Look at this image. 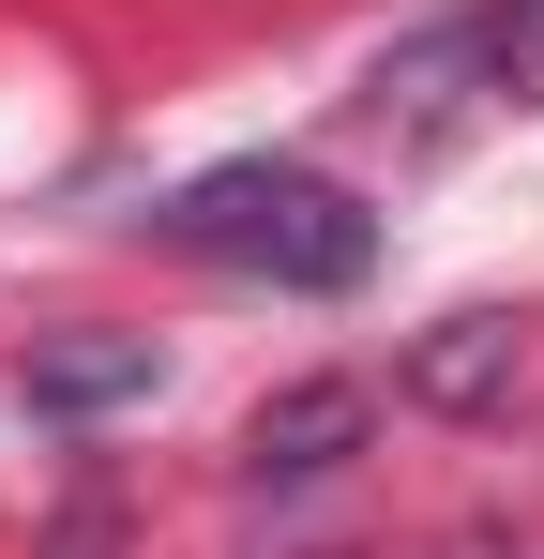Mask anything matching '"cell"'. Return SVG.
Masks as SVG:
<instances>
[{"label": "cell", "mask_w": 544, "mask_h": 559, "mask_svg": "<svg viewBox=\"0 0 544 559\" xmlns=\"http://www.w3.org/2000/svg\"><path fill=\"white\" fill-rule=\"evenodd\" d=\"M181 258H212V273H258V287H303V302H333V287L378 273V212H363L333 167H287V152H243V167H197V182L152 212Z\"/></svg>", "instance_id": "6da1fadb"}, {"label": "cell", "mask_w": 544, "mask_h": 559, "mask_svg": "<svg viewBox=\"0 0 544 559\" xmlns=\"http://www.w3.org/2000/svg\"><path fill=\"white\" fill-rule=\"evenodd\" d=\"M348 439H363V378H303V393H272L258 424H243V468L258 484H318Z\"/></svg>", "instance_id": "7a4b0ae2"}, {"label": "cell", "mask_w": 544, "mask_h": 559, "mask_svg": "<svg viewBox=\"0 0 544 559\" xmlns=\"http://www.w3.org/2000/svg\"><path fill=\"white\" fill-rule=\"evenodd\" d=\"M121 393H152V333H76V348H31V408H61V424L121 408Z\"/></svg>", "instance_id": "3957f363"}, {"label": "cell", "mask_w": 544, "mask_h": 559, "mask_svg": "<svg viewBox=\"0 0 544 559\" xmlns=\"http://www.w3.org/2000/svg\"><path fill=\"white\" fill-rule=\"evenodd\" d=\"M409 378H424L439 408H484V393L515 378V318H439V348H424Z\"/></svg>", "instance_id": "277c9868"}, {"label": "cell", "mask_w": 544, "mask_h": 559, "mask_svg": "<svg viewBox=\"0 0 544 559\" xmlns=\"http://www.w3.org/2000/svg\"><path fill=\"white\" fill-rule=\"evenodd\" d=\"M76 559H91V545H76Z\"/></svg>", "instance_id": "5b68a950"}]
</instances>
